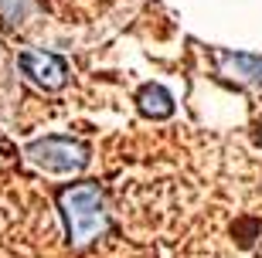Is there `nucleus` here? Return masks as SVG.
Masks as SVG:
<instances>
[{"label": "nucleus", "instance_id": "f257e3e1", "mask_svg": "<svg viewBox=\"0 0 262 258\" xmlns=\"http://www.w3.org/2000/svg\"><path fill=\"white\" fill-rule=\"evenodd\" d=\"M58 207L65 218V231L68 241L75 248H85L96 238H102L109 228V210H106V197L96 183H72L58 194Z\"/></svg>", "mask_w": 262, "mask_h": 258}, {"label": "nucleus", "instance_id": "f03ea898", "mask_svg": "<svg viewBox=\"0 0 262 258\" xmlns=\"http://www.w3.org/2000/svg\"><path fill=\"white\" fill-rule=\"evenodd\" d=\"M24 156L48 173H78L89 163V146L72 136H45L28 143Z\"/></svg>", "mask_w": 262, "mask_h": 258}, {"label": "nucleus", "instance_id": "7ed1b4c3", "mask_svg": "<svg viewBox=\"0 0 262 258\" xmlns=\"http://www.w3.org/2000/svg\"><path fill=\"white\" fill-rule=\"evenodd\" d=\"M20 68H24V75L41 88H61L68 78V65L61 55H51V51H38V48H28L20 51Z\"/></svg>", "mask_w": 262, "mask_h": 258}, {"label": "nucleus", "instance_id": "20e7f679", "mask_svg": "<svg viewBox=\"0 0 262 258\" xmlns=\"http://www.w3.org/2000/svg\"><path fill=\"white\" fill-rule=\"evenodd\" d=\"M218 75L225 82L245 88H259L262 85V55H249V51H218Z\"/></svg>", "mask_w": 262, "mask_h": 258}, {"label": "nucleus", "instance_id": "39448f33", "mask_svg": "<svg viewBox=\"0 0 262 258\" xmlns=\"http://www.w3.org/2000/svg\"><path fill=\"white\" fill-rule=\"evenodd\" d=\"M136 105H140V112L150 115V119H167V115H174V96H170L164 85H154V82L140 88Z\"/></svg>", "mask_w": 262, "mask_h": 258}, {"label": "nucleus", "instance_id": "423d86ee", "mask_svg": "<svg viewBox=\"0 0 262 258\" xmlns=\"http://www.w3.org/2000/svg\"><path fill=\"white\" fill-rule=\"evenodd\" d=\"M31 10H34L31 0H0V17L7 24H24L31 17Z\"/></svg>", "mask_w": 262, "mask_h": 258}, {"label": "nucleus", "instance_id": "0eeeda50", "mask_svg": "<svg viewBox=\"0 0 262 258\" xmlns=\"http://www.w3.org/2000/svg\"><path fill=\"white\" fill-rule=\"evenodd\" d=\"M259 143H262V123H259Z\"/></svg>", "mask_w": 262, "mask_h": 258}]
</instances>
